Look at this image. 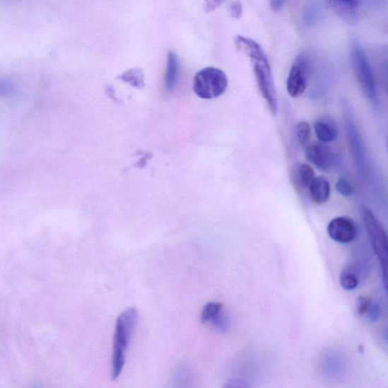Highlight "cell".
<instances>
[{
    "mask_svg": "<svg viewBox=\"0 0 388 388\" xmlns=\"http://www.w3.org/2000/svg\"><path fill=\"white\" fill-rule=\"evenodd\" d=\"M330 237L341 244L352 242L356 236V228L351 219L339 217L331 220L328 225Z\"/></svg>",
    "mask_w": 388,
    "mask_h": 388,
    "instance_id": "8",
    "label": "cell"
},
{
    "mask_svg": "<svg viewBox=\"0 0 388 388\" xmlns=\"http://www.w3.org/2000/svg\"><path fill=\"white\" fill-rule=\"evenodd\" d=\"M227 388H245L249 387L250 385L248 382L239 379H232L228 380L223 386Z\"/></svg>",
    "mask_w": 388,
    "mask_h": 388,
    "instance_id": "24",
    "label": "cell"
},
{
    "mask_svg": "<svg viewBox=\"0 0 388 388\" xmlns=\"http://www.w3.org/2000/svg\"><path fill=\"white\" fill-rule=\"evenodd\" d=\"M296 133L300 143L307 146L311 136L310 125L307 122H301L297 125Z\"/></svg>",
    "mask_w": 388,
    "mask_h": 388,
    "instance_id": "20",
    "label": "cell"
},
{
    "mask_svg": "<svg viewBox=\"0 0 388 388\" xmlns=\"http://www.w3.org/2000/svg\"><path fill=\"white\" fill-rule=\"evenodd\" d=\"M15 83L6 78H0V98H9L15 95Z\"/></svg>",
    "mask_w": 388,
    "mask_h": 388,
    "instance_id": "21",
    "label": "cell"
},
{
    "mask_svg": "<svg viewBox=\"0 0 388 388\" xmlns=\"http://www.w3.org/2000/svg\"><path fill=\"white\" fill-rule=\"evenodd\" d=\"M305 155L307 160L322 171L332 170L339 161L338 154L323 143L307 145Z\"/></svg>",
    "mask_w": 388,
    "mask_h": 388,
    "instance_id": "7",
    "label": "cell"
},
{
    "mask_svg": "<svg viewBox=\"0 0 388 388\" xmlns=\"http://www.w3.org/2000/svg\"><path fill=\"white\" fill-rule=\"evenodd\" d=\"M225 1V0H206L205 10L207 13H211Z\"/></svg>",
    "mask_w": 388,
    "mask_h": 388,
    "instance_id": "26",
    "label": "cell"
},
{
    "mask_svg": "<svg viewBox=\"0 0 388 388\" xmlns=\"http://www.w3.org/2000/svg\"><path fill=\"white\" fill-rule=\"evenodd\" d=\"M330 5L341 17L353 20L355 18L354 8L359 0H328Z\"/></svg>",
    "mask_w": 388,
    "mask_h": 388,
    "instance_id": "13",
    "label": "cell"
},
{
    "mask_svg": "<svg viewBox=\"0 0 388 388\" xmlns=\"http://www.w3.org/2000/svg\"><path fill=\"white\" fill-rule=\"evenodd\" d=\"M340 284L343 289L352 290L358 288L359 278L350 269H345L340 276Z\"/></svg>",
    "mask_w": 388,
    "mask_h": 388,
    "instance_id": "17",
    "label": "cell"
},
{
    "mask_svg": "<svg viewBox=\"0 0 388 388\" xmlns=\"http://www.w3.org/2000/svg\"><path fill=\"white\" fill-rule=\"evenodd\" d=\"M360 214L367 233H368L371 239L375 254L380 261L384 277L386 280L388 249L387 233L380 220L368 207L361 206Z\"/></svg>",
    "mask_w": 388,
    "mask_h": 388,
    "instance_id": "5",
    "label": "cell"
},
{
    "mask_svg": "<svg viewBox=\"0 0 388 388\" xmlns=\"http://www.w3.org/2000/svg\"><path fill=\"white\" fill-rule=\"evenodd\" d=\"M139 319L138 309L130 307L119 314L115 323L111 373L112 380H117L123 370L125 352L137 327Z\"/></svg>",
    "mask_w": 388,
    "mask_h": 388,
    "instance_id": "2",
    "label": "cell"
},
{
    "mask_svg": "<svg viewBox=\"0 0 388 388\" xmlns=\"http://www.w3.org/2000/svg\"><path fill=\"white\" fill-rule=\"evenodd\" d=\"M372 303L373 302L370 298L365 297H360L358 300H356V311H358V314H360V316H365V314L369 313L372 306Z\"/></svg>",
    "mask_w": 388,
    "mask_h": 388,
    "instance_id": "23",
    "label": "cell"
},
{
    "mask_svg": "<svg viewBox=\"0 0 388 388\" xmlns=\"http://www.w3.org/2000/svg\"><path fill=\"white\" fill-rule=\"evenodd\" d=\"M351 51L353 69L363 95L367 100L376 102V83L363 48L359 42L353 40Z\"/></svg>",
    "mask_w": 388,
    "mask_h": 388,
    "instance_id": "4",
    "label": "cell"
},
{
    "mask_svg": "<svg viewBox=\"0 0 388 388\" xmlns=\"http://www.w3.org/2000/svg\"><path fill=\"white\" fill-rule=\"evenodd\" d=\"M230 15L234 18H240L242 15V6H241L239 1H235L230 6Z\"/></svg>",
    "mask_w": 388,
    "mask_h": 388,
    "instance_id": "25",
    "label": "cell"
},
{
    "mask_svg": "<svg viewBox=\"0 0 388 388\" xmlns=\"http://www.w3.org/2000/svg\"><path fill=\"white\" fill-rule=\"evenodd\" d=\"M223 310H224V306L222 302H209L206 303L201 312V322L203 323L211 322Z\"/></svg>",
    "mask_w": 388,
    "mask_h": 388,
    "instance_id": "16",
    "label": "cell"
},
{
    "mask_svg": "<svg viewBox=\"0 0 388 388\" xmlns=\"http://www.w3.org/2000/svg\"><path fill=\"white\" fill-rule=\"evenodd\" d=\"M335 188L337 192L344 197H351L354 193V187L347 177H339Z\"/></svg>",
    "mask_w": 388,
    "mask_h": 388,
    "instance_id": "19",
    "label": "cell"
},
{
    "mask_svg": "<svg viewBox=\"0 0 388 388\" xmlns=\"http://www.w3.org/2000/svg\"><path fill=\"white\" fill-rule=\"evenodd\" d=\"M309 188L311 197L314 203L324 204L329 201L331 186L327 177L324 176L314 177Z\"/></svg>",
    "mask_w": 388,
    "mask_h": 388,
    "instance_id": "11",
    "label": "cell"
},
{
    "mask_svg": "<svg viewBox=\"0 0 388 388\" xmlns=\"http://www.w3.org/2000/svg\"><path fill=\"white\" fill-rule=\"evenodd\" d=\"M228 85L225 73L218 68L206 67L198 71L194 78V90L201 99L211 100L225 92Z\"/></svg>",
    "mask_w": 388,
    "mask_h": 388,
    "instance_id": "3",
    "label": "cell"
},
{
    "mask_svg": "<svg viewBox=\"0 0 388 388\" xmlns=\"http://www.w3.org/2000/svg\"><path fill=\"white\" fill-rule=\"evenodd\" d=\"M122 81L131 83L132 86L141 88L143 86L144 78L141 69L134 68L123 73L119 76Z\"/></svg>",
    "mask_w": 388,
    "mask_h": 388,
    "instance_id": "15",
    "label": "cell"
},
{
    "mask_svg": "<svg viewBox=\"0 0 388 388\" xmlns=\"http://www.w3.org/2000/svg\"><path fill=\"white\" fill-rule=\"evenodd\" d=\"M298 177L302 187H309L316 175H314V172L310 165L302 163L299 166Z\"/></svg>",
    "mask_w": 388,
    "mask_h": 388,
    "instance_id": "18",
    "label": "cell"
},
{
    "mask_svg": "<svg viewBox=\"0 0 388 388\" xmlns=\"http://www.w3.org/2000/svg\"><path fill=\"white\" fill-rule=\"evenodd\" d=\"M288 0H270V5L275 12H279Z\"/></svg>",
    "mask_w": 388,
    "mask_h": 388,
    "instance_id": "27",
    "label": "cell"
},
{
    "mask_svg": "<svg viewBox=\"0 0 388 388\" xmlns=\"http://www.w3.org/2000/svg\"><path fill=\"white\" fill-rule=\"evenodd\" d=\"M192 380V372L186 365L177 367L173 376L174 387H185Z\"/></svg>",
    "mask_w": 388,
    "mask_h": 388,
    "instance_id": "14",
    "label": "cell"
},
{
    "mask_svg": "<svg viewBox=\"0 0 388 388\" xmlns=\"http://www.w3.org/2000/svg\"><path fill=\"white\" fill-rule=\"evenodd\" d=\"M180 63L174 52L170 51L167 57L165 72V88L167 92H172L176 86L178 75H180Z\"/></svg>",
    "mask_w": 388,
    "mask_h": 388,
    "instance_id": "12",
    "label": "cell"
},
{
    "mask_svg": "<svg viewBox=\"0 0 388 388\" xmlns=\"http://www.w3.org/2000/svg\"><path fill=\"white\" fill-rule=\"evenodd\" d=\"M310 62L305 54H300L291 67L287 80V90L293 98H298L305 93L308 86Z\"/></svg>",
    "mask_w": 388,
    "mask_h": 388,
    "instance_id": "6",
    "label": "cell"
},
{
    "mask_svg": "<svg viewBox=\"0 0 388 388\" xmlns=\"http://www.w3.org/2000/svg\"><path fill=\"white\" fill-rule=\"evenodd\" d=\"M211 323L220 332H226L229 327V319L227 313L223 310L216 314Z\"/></svg>",
    "mask_w": 388,
    "mask_h": 388,
    "instance_id": "22",
    "label": "cell"
},
{
    "mask_svg": "<svg viewBox=\"0 0 388 388\" xmlns=\"http://www.w3.org/2000/svg\"><path fill=\"white\" fill-rule=\"evenodd\" d=\"M314 130L320 143H331L339 137L336 123L329 118H322L314 122Z\"/></svg>",
    "mask_w": 388,
    "mask_h": 388,
    "instance_id": "10",
    "label": "cell"
},
{
    "mask_svg": "<svg viewBox=\"0 0 388 388\" xmlns=\"http://www.w3.org/2000/svg\"><path fill=\"white\" fill-rule=\"evenodd\" d=\"M235 44L239 51L250 59L261 95L271 114L275 117L278 112V96L266 52L257 42L245 36H236Z\"/></svg>",
    "mask_w": 388,
    "mask_h": 388,
    "instance_id": "1",
    "label": "cell"
},
{
    "mask_svg": "<svg viewBox=\"0 0 388 388\" xmlns=\"http://www.w3.org/2000/svg\"><path fill=\"white\" fill-rule=\"evenodd\" d=\"M347 124L351 150L353 153V155L354 156L356 166H358L360 174L365 176L366 175L365 155L363 153V143L361 142L359 133L358 132V129H356L353 119H348Z\"/></svg>",
    "mask_w": 388,
    "mask_h": 388,
    "instance_id": "9",
    "label": "cell"
}]
</instances>
